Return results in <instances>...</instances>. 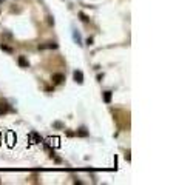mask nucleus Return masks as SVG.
<instances>
[{
  "instance_id": "9b49d317",
  "label": "nucleus",
  "mask_w": 176,
  "mask_h": 185,
  "mask_svg": "<svg viewBox=\"0 0 176 185\" xmlns=\"http://www.w3.org/2000/svg\"><path fill=\"white\" fill-rule=\"evenodd\" d=\"M79 17H80V19H82V22H90L88 16H85L84 12H79Z\"/></svg>"
},
{
  "instance_id": "f8f14e48",
  "label": "nucleus",
  "mask_w": 176,
  "mask_h": 185,
  "mask_svg": "<svg viewBox=\"0 0 176 185\" xmlns=\"http://www.w3.org/2000/svg\"><path fill=\"white\" fill-rule=\"evenodd\" d=\"M54 127L56 128H64V124H62V122H54Z\"/></svg>"
},
{
  "instance_id": "423d86ee",
  "label": "nucleus",
  "mask_w": 176,
  "mask_h": 185,
  "mask_svg": "<svg viewBox=\"0 0 176 185\" xmlns=\"http://www.w3.org/2000/svg\"><path fill=\"white\" fill-rule=\"evenodd\" d=\"M11 111V106L8 103H0V116L2 114H6V113Z\"/></svg>"
},
{
  "instance_id": "0eeeda50",
  "label": "nucleus",
  "mask_w": 176,
  "mask_h": 185,
  "mask_svg": "<svg viewBox=\"0 0 176 185\" xmlns=\"http://www.w3.org/2000/svg\"><path fill=\"white\" fill-rule=\"evenodd\" d=\"M76 134L80 136V137H87L88 136V131H87V128H85V127H80L77 131H76Z\"/></svg>"
},
{
  "instance_id": "39448f33",
  "label": "nucleus",
  "mask_w": 176,
  "mask_h": 185,
  "mask_svg": "<svg viewBox=\"0 0 176 185\" xmlns=\"http://www.w3.org/2000/svg\"><path fill=\"white\" fill-rule=\"evenodd\" d=\"M73 40L79 45V46H82V37H80V34L76 29H73Z\"/></svg>"
},
{
  "instance_id": "6e6552de",
  "label": "nucleus",
  "mask_w": 176,
  "mask_h": 185,
  "mask_svg": "<svg viewBox=\"0 0 176 185\" xmlns=\"http://www.w3.org/2000/svg\"><path fill=\"white\" fill-rule=\"evenodd\" d=\"M0 48H2L5 53H8V54H12V53H14V49H12L11 46H8V45H5V43H2V45H0Z\"/></svg>"
},
{
  "instance_id": "4468645a",
  "label": "nucleus",
  "mask_w": 176,
  "mask_h": 185,
  "mask_svg": "<svg viewBox=\"0 0 176 185\" xmlns=\"http://www.w3.org/2000/svg\"><path fill=\"white\" fill-rule=\"evenodd\" d=\"M2 2H3V0H0V3H2Z\"/></svg>"
},
{
  "instance_id": "1a4fd4ad",
  "label": "nucleus",
  "mask_w": 176,
  "mask_h": 185,
  "mask_svg": "<svg viewBox=\"0 0 176 185\" xmlns=\"http://www.w3.org/2000/svg\"><path fill=\"white\" fill-rule=\"evenodd\" d=\"M103 102H105V103L111 102V91H105V93H103Z\"/></svg>"
},
{
  "instance_id": "f03ea898",
  "label": "nucleus",
  "mask_w": 176,
  "mask_h": 185,
  "mask_svg": "<svg viewBox=\"0 0 176 185\" xmlns=\"http://www.w3.org/2000/svg\"><path fill=\"white\" fill-rule=\"evenodd\" d=\"M56 48H57L56 42H47V43L39 45V49H56Z\"/></svg>"
},
{
  "instance_id": "20e7f679",
  "label": "nucleus",
  "mask_w": 176,
  "mask_h": 185,
  "mask_svg": "<svg viewBox=\"0 0 176 185\" xmlns=\"http://www.w3.org/2000/svg\"><path fill=\"white\" fill-rule=\"evenodd\" d=\"M17 63H19L20 68H28V66H29V62L26 60L25 56H19V59H17Z\"/></svg>"
},
{
  "instance_id": "ddd939ff",
  "label": "nucleus",
  "mask_w": 176,
  "mask_h": 185,
  "mask_svg": "<svg viewBox=\"0 0 176 185\" xmlns=\"http://www.w3.org/2000/svg\"><path fill=\"white\" fill-rule=\"evenodd\" d=\"M87 45H88V46H90V45H93V37H88L87 39Z\"/></svg>"
},
{
  "instance_id": "9d476101",
  "label": "nucleus",
  "mask_w": 176,
  "mask_h": 185,
  "mask_svg": "<svg viewBox=\"0 0 176 185\" xmlns=\"http://www.w3.org/2000/svg\"><path fill=\"white\" fill-rule=\"evenodd\" d=\"M8 143H10V145L14 143V134L12 133H8Z\"/></svg>"
},
{
  "instance_id": "f257e3e1",
  "label": "nucleus",
  "mask_w": 176,
  "mask_h": 185,
  "mask_svg": "<svg viewBox=\"0 0 176 185\" xmlns=\"http://www.w3.org/2000/svg\"><path fill=\"white\" fill-rule=\"evenodd\" d=\"M51 80H53V83L59 85V83H62V82L65 80V76L62 74V73H54V74H53V77H51Z\"/></svg>"
},
{
  "instance_id": "7ed1b4c3",
  "label": "nucleus",
  "mask_w": 176,
  "mask_h": 185,
  "mask_svg": "<svg viewBox=\"0 0 176 185\" xmlns=\"http://www.w3.org/2000/svg\"><path fill=\"white\" fill-rule=\"evenodd\" d=\"M73 77H74V80L77 83H84V73L80 70H76L74 73H73Z\"/></svg>"
}]
</instances>
